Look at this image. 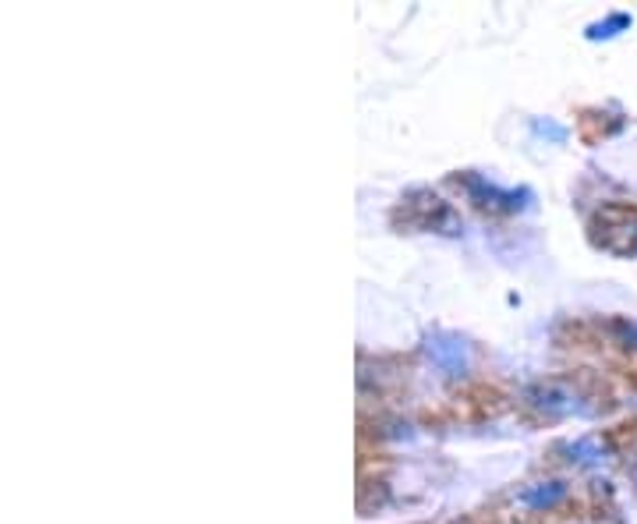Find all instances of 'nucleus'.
Returning a JSON list of instances; mask_svg holds the SVG:
<instances>
[{
    "label": "nucleus",
    "instance_id": "nucleus-1",
    "mask_svg": "<svg viewBox=\"0 0 637 524\" xmlns=\"http://www.w3.org/2000/svg\"><path fill=\"white\" fill-rule=\"evenodd\" d=\"M592 237L613 256H637V205H602L592 216Z\"/></svg>",
    "mask_w": 637,
    "mask_h": 524
},
{
    "label": "nucleus",
    "instance_id": "nucleus-2",
    "mask_svg": "<svg viewBox=\"0 0 637 524\" xmlns=\"http://www.w3.org/2000/svg\"><path fill=\"white\" fill-rule=\"evenodd\" d=\"M460 188L468 192V199L478 205V210L485 213H517L524 210L521 199H528V192H510V188H496L492 181L478 178V174H460V178H454Z\"/></svg>",
    "mask_w": 637,
    "mask_h": 524
},
{
    "label": "nucleus",
    "instance_id": "nucleus-3",
    "mask_svg": "<svg viewBox=\"0 0 637 524\" xmlns=\"http://www.w3.org/2000/svg\"><path fill=\"white\" fill-rule=\"evenodd\" d=\"M428 355H433V361L450 376H460L468 369V344L460 341L457 333H446V330L433 333V337H428Z\"/></svg>",
    "mask_w": 637,
    "mask_h": 524
},
{
    "label": "nucleus",
    "instance_id": "nucleus-4",
    "mask_svg": "<svg viewBox=\"0 0 637 524\" xmlns=\"http://www.w3.org/2000/svg\"><path fill=\"white\" fill-rule=\"evenodd\" d=\"M567 500V482H535V486H528L517 497V503L521 506H528V511H556Z\"/></svg>",
    "mask_w": 637,
    "mask_h": 524
},
{
    "label": "nucleus",
    "instance_id": "nucleus-5",
    "mask_svg": "<svg viewBox=\"0 0 637 524\" xmlns=\"http://www.w3.org/2000/svg\"><path fill=\"white\" fill-rule=\"evenodd\" d=\"M619 25H627L624 14H616V19H613V22H605V25H595V29H592V40H599V36H613V29H619Z\"/></svg>",
    "mask_w": 637,
    "mask_h": 524
}]
</instances>
